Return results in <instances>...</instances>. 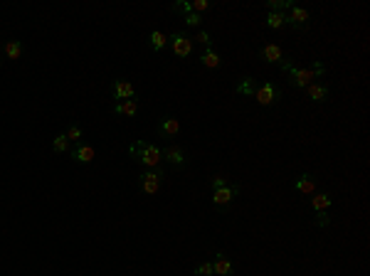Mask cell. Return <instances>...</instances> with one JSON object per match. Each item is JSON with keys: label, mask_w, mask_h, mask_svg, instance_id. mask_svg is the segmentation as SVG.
<instances>
[{"label": "cell", "mask_w": 370, "mask_h": 276, "mask_svg": "<svg viewBox=\"0 0 370 276\" xmlns=\"http://www.w3.org/2000/svg\"><path fill=\"white\" fill-rule=\"evenodd\" d=\"M286 74H289V84L294 89H306L309 84H313L318 77L326 74V64L316 59V62H311V67H291Z\"/></svg>", "instance_id": "obj_1"}, {"label": "cell", "mask_w": 370, "mask_h": 276, "mask_svg": "<svg viewBox=\"0 0 370 276\" xmlns=\"http://www.w3.org/2000/svg\"><path fill=\"white\" fill-rule=\"evenodd\" d=\"M128 153H131V155H133L138 163H143V166L148 168V170L158 168V163L163 160V153H160V148H158V146H153V143H146V141L131 143Z\"/></svg>", "instance_id": "obj_2"}, {"label": "cell", "mask_w": 370, "mask_h": 276, "mask_svg": "<svg viewBox=\"0 0 370 276\" xmlns=\"http://www.w3.org/2000/svg\"><path fill=\"white\" fill-rule=\"evenodd\" d=\"M255 99H257L259 106H271V104H276V101L282 99V89H279L274 82H264V84L257 86Z\"/></svg>", "instance_id": "obj_3"}, {"label": "cell", "mask_w": 370, "mask_h": 276, "mask_svg": "<svg viewBox=\"0 0 370 276\" xmlns=\"http://www.w3.org/2000/svg\"><path fill=\"white\" fill-rule=\"evenodd\" d=\"M163 178H166V173H163L160 168L146 170V173L141 175V188H143V193L156 195L158 190H160V185H163Z\"/></svg>", "instance_id": "obj_4"}, {"label": "cell", "mask_w": 370, "mask_h": 276, "mask_svg": "<svg viewBox=\"0 0 370 276\" xmlns=\"http://www.w3.org/2000/svg\"><path fill=\"white\" fill-rule=\"evenodd\" d=\"M284 15H286V25H291L294 30H306V28H309L311 13H309L306 8L294 5V8H289V13H284Z\"/></svg>", "instance_id": "obj_5"}, {"label": "cell", "mask_w": 370, "mask_h": 276, "mask_svg": "<svg viewBox=\"0 0 370 276\" xmlns=\"http://www.w3.org/2000/svg\"><path fill=\"white\" fill-rule=\"evenodd\" d=\"M168 42H171L173 52L178 57H190L193 55V40L185 35V32H173L171 37H168Z\"/></svg>", "instance_id": "obj_6"}, {"label": "cell", "mask_w": 370, "mask_h": 276, "mask_svg": "<svg viewBox=\"0 0 370 276\" xmlns=\"http://www.w3.org/2000/svg\"><path fill=\"white\" fill-rule=\"evenodd\" d=\"M237 195H240V185H225V188H220V190H213V205L222 210V207H227Z\"/></svg>", "instance_id": "obj_7"}, {"label": "cell", "mask_w": 370, "mask_h": 276, "mask_svg": "<svg viewBox=\"0 0 370 276\" xmlns=\"http://www.w3.org/2000/svg\"><path fill=\"white\" fill-rule=\"evenodd\" d=\"M70 155H72L74 163H79V166H89V163L97 158V151H94V146H89V143L82 141V143H77V148H72Z\"/></svg>", "instance_id": "obj_8"}, {"label": "cell", "mask_w": 370, "mask_h": 276, "mask_svg": "<svg viewBox=\"0 0 370 276\" xmlns=\"http://www.w3.org/2000/svg\"><path fill=\"white\" fill-rule=\"evenodd\" d=\"M111 94L119 101H126V99H136V86L128 82V79H116L111 84Z\"/></svg>", "instance_id": "obj_9"}, {"label": "cell", "mask_w": 370, "mask_h": 276, "mask_svg": "<svg viewBox=\"0 0 370 276\" xmlns=\"http://www.w3.org/2000/svg\"><path fill=\"white\" fill-rule=\"evenodd\" d=\"M163 160H168L171 166L175 168H185L188 166V158H185V151L183 148H178V146H168V148H163Z\"/></svg>", "instance_id": "obj_10"}, {"label": "cell", "mask_w": 370, "mask_h": 276, "mask_svg": "<svg viewBox=\"0 0 370 276\" xmlns=\"http://www.w3.org/2000/svg\"><path fill=\"white\" fill-rule=\"evenodd\" d=\"M259 57H262L267 64H282L284 52H282V47H279V44H264V47L259 50Z\"/></svg>", "instance_id": "obj_11"}, {"label": "cell", "mask_w": 370, "mask_h": 276, "mask_svg": "<svg viewBox=\"0 0 370 276\" xmlns=\"http://www.w3.org/2000/svg\"><path fill=\"white\" fill-rule=\"evenodd\" d=\"M294 190L301 195H313L316 193V178H313L311 173H304V175H299L296 178V182H294Z\"/></svg>", "instance_id": "obj_12"}, {"label": "cell", "mask_w": 370, "mask_h": 276, "mask_svg": "<svg viewBox=\"0 0 370 276\" xmlns=\"http://www.w3.org/2000/svg\"><path fill=\"white\" fill-rule=\"evenodd\" d=\"M328 91H331V86H328V84H321V82H313V84H309V86H306V94H309V99H311V101H316V104L326 101Z\"/></svg>", "instance_id": "obj_13"}, {"label": "cell", "mask_w": 370, "mask_h": 276, "mask_svg": "<svg viewBox=\"0 0 370 276\" xmlns=\"http://www.w3.org/2000/svg\"><path fill=\"white\" fill-rule=\"evenodd\" d=\"M114 113H116V116H126V119H133V116L138 113V104H136V99L116 101V104H114Z\"/></svg>", "instance_id": "obj_14"}, {"label": "cell", "mask_w": 370, "mask_h": 276, "mask_svg": "<svg viewBox=\"0 0 370 276\" xmlns=\"http://www.w3.org/2000/svg\"><path fill=\"white\" fill-rule=\"evenodd\" d=\"M213 271L215 276H232L235 274V264L229 262L225 254H217V259L213 262Z\"/></svg>", "instance_id": "obj_15"}, {"label": "cell", "mask_w": 370, "mask_h": 276, "mask_svg": "<svg viewBox=\"0 0 370 276\" xmlns=\"http://www.w3.org/2000/svg\"><path fill=\"white\" fill-rule=\"evenodd\" d=\"M180 131V121L175 119V116H166L163 121H160V126H158V133L160 136H175Z\"/></svg>", "instance_id": "obj_16"}, {"label": "cell", "mask_w": 370, "mask_h": 276, "mask_svg": "<svg viewBox=\"0 0 370 276\" xmlns=\"http://www.w3.org/2000/svg\"><path fill=\"white\" fill-rule=\"evenodd\" d=\"M200 62H202V67H207V69H217L220 64H222V57L215 52L213 47H207L205 52H202V57H200Z\"/></svg>", "instance_id": "obj_17"}, {"label": "cell", "mask_w": 370, "mask_h": 276, "mask_svg": "<svg viewBox=\"0 0 370 276\" xmlns=\"http://www.w3.org/2000/svg\"><path fill=\"white\" fill-rule=\"evenodd\" d=\"M3 50H5V57H8V59H20V55L25 52V47H22L20 40H8Z\"/></svg>", "instance_id": "obj_18"}, {"label": "cell", "mask_w": 370, "mask_h": 276, "mask_svg": "<svg viewBox=\"0 0 370 276\" xmlns=\"http://www.w3.org/2000/svg\"><path fill=\"white\" fill-rule=\"evenodd\" d=\"M237 94H244V97H255V91H257V84H255V79L252 77H242L240 82H237Z\"/></svg>", "instance_id": "obj_19"}, {"label": "cell", "mask_w": 370, "mask_h": 276, "mask_svg": "<svg viewBox=\"0 0 370 276\" xmlns=\"http://www.w3.org/2000/svg\"><path fill=\"white\" fill-rule=\"evenodd\" d=\"M264 25H267L269 30H282L286 25V15L284 13H267Z\"/></svg>", "instance_id": "obj_20"}, {"label": "cell", "mask_w": 370, "mask_h": 276, "mask_svg": "<svg viewBox=\"0 0 370 276\" xmlns=\"http://www.w3.org/2000/svg\"><path fill=\"white\" fill-rule=\"evenodd\" d=\"M331 195L328 193H316V197H311V207L316 210V212H326L328 207H331Z\"/></svg>", "instance_id": "obj_21"}, {"label": "cell", "mask_w": 370, "mask_h": 276, "mask_svg": "<svg viewBox=\"0 0 370 276\" xmlns=\"http://www.w3.org/2000/svg\"><path fill=\"white\" fill-rule=\"evenodd\" d=\"M148 40H151V47L160 52V50H166V44H168V35H163L160 30H153L151 35H148Z\"/></svg>", "instance_id": "obj_22"}, {"label": "cell", "mask_w": 370, "mask_h": 276, "mask_svg": "<svg viewBox=\"0 0 370 276\" xmlns=\"http://www.w3.org/2000/svg\"><path fill=\"white\" fill-rule=\"evenodd\" d=\"M52 151H55V153H70V151H72L70 138L64 136V133H59V136L52 141Z\"/></svg>", "instance_id": "obj_23"}, {"label": "cell", "mask_w": 370, "mask_h": 276, "mask_svg": "<svg viewBox=\"0 0 370 276\" xmlns=\"http://www.w3.org/2000/svg\"><path fill=\"white\" fill-rule=\"evenodd\" d=\"M64 136L70 138V143H82V138H84V131H82V126L79 124H72L67 128V133Z\"/></svg>", "instance_id": "obj_24"}, {"label": "cell", "mask_w": 370, "mask_h": 276, "mask_svg": "<svg viewBox=\"0 0 370 276\" xmlns=\"http://www.w3.org/2000/svg\"><path fill=\"white\" fill-rule=\"evenodd\" d=\"M267 8H269V13H282V10L294 8V3H291V0H269Z\"/></svg>", "instance_id": "obj_25"}, {"label": "cell", "mask_w": 370, "mask_h": 276, "mask_svg": "<svg viewBox=\"0 0 370 276\" xmlns=\"http://www.w3.org/2000/svg\"><path fill=\"white\" fill-rule=\"evenodd\" d=\"M171 10H173V13H183V15H188V13H193V3L178 0V3H173V5H171Z\"/></svg>", "instance_id": "obj_26"}, {"label": "cell", "mask_w": 370, "mask_h": 276, "mask_svg": "<svg viewBox=\"0 0 370 276\" xmlns=\"http://www.w3.org/2000/svg\"><path fill=\"white\" fill-rule=\"evenodd\" d=\"M195 276H215L213 262H202L200 266H195Z\"/></svg>", "instance_id": "obj_27"}, {"label": "cell", "mask_w": 370, "mask_h": 276, "mask_svg": "<svg viewBox=\"0 0 370 276\" xmlns=\"http://www.w3.org/2000/svg\"><path fill=\"white\" fill-rule=\"evenodd\" d=\"M185 25H188V28H200V25H202V15L188 13L185 15Z\"/></svg>", "instance_id": "obj_28"}, {"label": "cell", "mask_w": 370, "mask_h": 276, "mask_svg": "<svg viewBox=\"0 0 370 276\" xmlns=\"http://www.w3.org/2000/svg\"><path fill=\"white\" fill-rule=\"evenodd\" d=\"M195 40H198L200 44H205V50H207V47H213V37H210V32H205V30H200Z\"/></svg>", "instance_id": "obj_29"}, {"label": "cell", "mask_w": 370, "mask_h": 276, "mask_svg": "<svg viewBox=\"0 0 370 276\" xmlns=\"http://www.w3.org/2000/svg\"><path fill=\"white\" fill-rule=\"evenodd\" d=\"M207 8H210V3H207V0H193V13H205V10H207Z\"/></svg>", "instance_id": "obj_30"}, {"label": "cell", "mask_w": 370, "mask_h": 276, "mask_svg": "<svg viewBox=\"0 0 370 276\" xmlns=\"http://www.w3.org/2000/svg\"><path fill=\"white\" fill-rule=\"evenodd\" d=\"M210 185H213V190H220V188H225V185H229V182H227V178H225V175H217V178H213V182H210Z\"/></svg>", "instance_id": "obj_31"}, {"label": "cell", "mask_w": 370, "mask_h": 276, "mask_svg": "<svg viewBox=\"0 0 370 276\" xmlns=\"http://www.w3.org/2000/svg\"><path fill=\"white\" fill-rule=\"evenodd\" d=\"M316 224H318V227H328V224H331V217H328L326 212H318V217H316Z\"/></svg>", "instance_id": "obj_32"}, {"label": "cell", "mask_w": 370, "mask_h": 276, "mask_svg": "<svg viewBox=\"0 0 370 276\" xmlns=\"http://www.w3.org/2000/svg\"><path fill=\"white\" fill-rule=\"evenodd\" d=\"M279 67L284 69V72H289V69L294 67V62H291V59H289V57H284V59H282V64H279Z\"/></svg>", "instance_id": "obj_33"}]
</instances>
